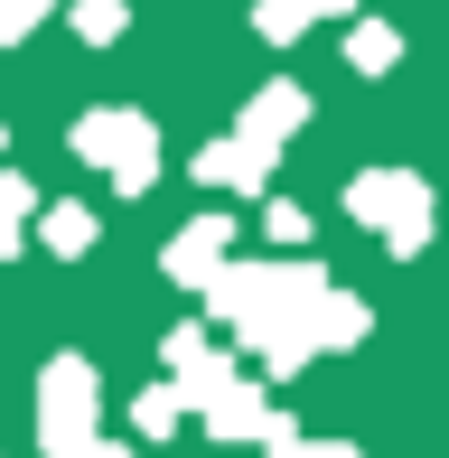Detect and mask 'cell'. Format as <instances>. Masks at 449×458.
Segmentation results:
<instances>
[{"mask_svg": "<svg viewBox=\"0 0 449 458\" xmlns=\"http://www.w3.org/2000/svg\"><path fill=\"white\" fill-rule=\"evenodd\" d=\"M94 440V365L85 356H56L38 374V449L47 458H75Z\"/></svg>", "mask_w": 449, "mask_h": 458, "instance_id": "cell-1", "label": "cell"}, {"mask_svg": "<svg viewBox=\"0 0 449 458\" xmlns=\"http://www.w3.org/2000/svg\"><path fill=\"white\" fill-rule=\"evenodd\" d=\"M207 421H216V440H262V430H272V421H281V411H272V403H262V393H253V384H224V393H216V403H207Z\"/></svg>", "mask_w": 449, "mask_h": 458, "instance_id": "cell-2", "label": "cell"}, {"mask_svg": "<svg viewBox=\"0 0 449 458\" xmlns=\"http://www.w3.org/2000/svg\"><path fill=\"white\" fill-rule=\"evenodd\" d=\"M216 243H224V225H188L178 253H169V272H178V281H207V272H216Z\"/></svg>", "mask_w": 449, "mask_h": 458, "instance_id": "cell-3", "label": "cell"}, {"mask_svg": "<svg viewBox=\"0 0 449 458\" xmlns=\"http://www.w3.org/2000/svg\"><path fill=\"white\" fill-rule=\"evenodd\" d=\"M131 421H140V440H169V430H178V384L140 393V403H131Z\"/></svg>", "mask_w": 449, "mask_h": 458, "instance_id": "cell-4", "label": "cell"}, {"mask_svg": "<svg viewBox=\"0 0 449 458\" xmlns=\"http://www.w3.org/2000/svg\"><path fill=\"white\" fill-rule=\"evenodd\" d=\"M262 449H272V458H356V449H337V440H300L291 421H272V430H262Z\"/></svg>", "mask_w": 449, "mask_h": 458, "instance_id": "cell-5", "label": "cell"}, {"mask_svg": "<svg viewBox=\"0 0 449 458\" xmlns=\"http://www.w3.org/2000/svg\"><path fill=\"white\" fill-rule=\"evenodd\" d=\"M47 243H56V253H85V243H94V216H75V206H56V216H47Z\"/></svg>", "mask_w": 449, "mask_h": 458, "instance_id": "cell-6", "label": "cell"}, {"mask_svg": "<svg viewBox=\"0 0 449 458\" xmlns=\"http://www.w3.org/2000/svg\"><path fill=\"white\" fill-rule=\"evenodd\" d=\"M75 458H140V449H122V440H85Z\"/></svg>", "mask_w": 449, "mask_h": 458, "instance_id": "cell-7", "label": "cell"}]
</instances>
